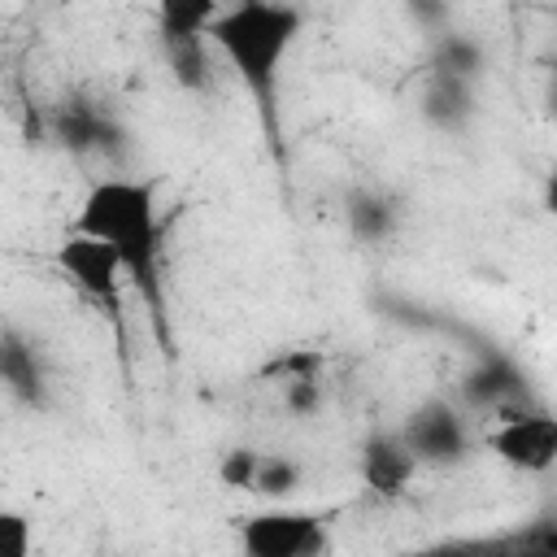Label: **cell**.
Instances as JSON below:
<instances>
[{
  "label": "cell",
  "mask_w": 557,
  "mask_h": 557,
  "mask_svg": "<svg viewBox=\"0 0 557 557\" xmlns=\"http://www.w3.org/2000/svg\"><path fill=\"white\" fill-rule=\"evenodd\" d=\"M74 235H91L117 252L126 283L148 313L157 348L174 357V326L165 296V218L157 205V178H135V174L96 178L78 205Z\"/></svg>",
  "instance_id": "obj_1"
},
{
  "label": "cell",
  "mask_w": 557,
  "mask_h": 557,
  "mask_svg": "<svg viewBox=\"0 0 557 557\" xmlns=\"http://www.w3.org/2000/svg\"><path fill=\"white\" fill-rule=\"evenodd\" d=\"M305 30V9L296 4H274V0H244L231 4L213 17L209 44L226 61V70L239 78L248 100L257 104L261 135L265 144L283 157V117H278V96H283V65Z\"/></svg>",
  "instance_id": "obj_2"
},
{
  "label": "cell",
  "mask_w": 557,
  "mask_h": 557,
  "mask_svg": "<svg viewBox=\"0 0 557 557\" xmlns=\"http://www.w3.org/2000/svg\"><path fill=\"white\" fill-rule=\"evenodd\" d=\"M222 9L213 0H170L157 9V48L178 91L209 96L213 91V44L209 26Z\"/></svg>",
  "instance_id": "obj_3"
},
{
  "label": "cell",
  "mask_w": 557,
  "mask_h": 557,
  "mask_svg": "<svg viewBox=\"0 0 557 557\" xmlns=\"http://www.w3.org/2000/svg\"><path fill=\"white\" fill-rule=\"evenodd\" d=\"M52 261H57V270L109 318V331H113V339H117V352H122V361H126V270H122V261H117V252L109 248V244H100V239H91V235H65L61 244H57V252H52Z\"/></svg>",
  "instance_id": "obj_4"
},
{
  "label": "cell",
  "mask_w": 557,
  "mask_h": 557,
  "mask_svg": "<svg viewBox=\"0 0 557 557\" xmlns=\"http://www.w3.org/2000/svg\"><path fill=\"white\" fill-rule=\"evenodd\" d=\"M48 139H57L70 157H96L104 165H122L131 148V131L117 109L91 91H70L44 113Z\"/></svg>",
  "instance_id": "obj_5"
},
{
  "label": "cell",
  "mask_w": 557,
  "mask_h": 557,
  "mask_svg": "<svg viewBox=\"0 0 557 557\" xmlns=\"http://www.w3.org/2000/svg\"><path fill=\"white\" fill-rule=\"evenodd\" d=\"M244 557H326L331 548V518L313 509L270 505L235 522Z\"/></svg>",
  "instance_id": "obj_6"
},
{
  "label": "cell",
  "mask_w": 557,
  "mask_h": 557,
  "mask_svg": "<svg viewBox=\"0 0 557 557\" xmlns=\"http://www.w3.org/2000/svg\"><path fill=\"white\" fill-rule=\"evenodd\" d=\"M457 400L461 409L487 413L492 422L505 413H522V409H540V396L531 387V374L522 370V361L505 348H479L474 366L461 374L457 383Z\"/></svg>",
  "instance_id": "obj_7"
},
{
  "label": "cell",
  "mask_w": 557,
  "mask_h": 557,
  "mask_svg": "<svg viewBox=\"0 0 557 557\" xmlns=\"http://www.w3.org/2000/svg\"><path fill=\"white\" fill-rule=\"evenodd\" d=\"M400 435L405 444L413 448L418 466H435V470H448V466H461L474 457L479 440L470 431V418L461 405L444 400V396H431L422 405H413L400 422Z\"/></svg>",
  "instance_id": "obj_8"
},
{
  "label": "cell",
  "mask_w": 557,
  "mask_h": 557,
  "mask_svg": "<svg viewBox=\"0 0 557 557\" xmlns=\"http://www.w3.org/2000/svg\"><path fill=\"white\" fill-rule=\"evenodd\" d=\"M483 448L518 474H548L557 466V413L544 405L505 413L483 431Z\"/></svg>",
  "instance_id": "obj_9"
},
{
  "label": "cell",
  "mask_w": 557,
  "mask_h": 557,
  "mask_svg": "<svg viewBox=\"0 0 557 557\" xmlns=\"http://www.w3.org/2000/svg\"><path fill=\"white\" fill-rule=\"evenodd\" d=\"M0 383L17 409L48 413L52 409V370L35 335H26L17 322H4L0 331Z\"/></svg>",
  "instance_id": "obj_10"
},
{
  "label": "cell",
  "mask_w": 557,
  "mask_h": 557,
  "mask_svg": "<svg viewBox=\"0 0 557 557\" xmlns=\"http://www.w3.org/2000/svg\"><path fill=\"white\" fill-rule=\"evenodd\" d=\"M418 470L422 466H418V457H413V448L405 444L400 431H370L366 435L361 457H357V474L374 496H387V500L405 496Z\"/></svg>",
  "instance_id": "obj_11"
},
{
  "label": "cell",
  "mask_w": 557,
  "mask_h": 557,
  "mask_svg": "<svg viewBox=\"0 0 557 557\" xmlns=\"http://www.w3.org/2000/svg\"><path fill=\"white\" fill-rule=\"evenodd\" d=\"M405 222V205L392 187L379 183H357L344 191V231L361 244V248H379L392 244L396 231Z\"/></svg>",
  "instance_id": "obj_12"
},
{
  "label": "cell",
  "mask_w": 557,
  "mask_h": 557,
  "mask_svg": "<svg viewBox=\"0 0 557 557\" xmlns=\"http://www.w3.org/2000/svg\"><path fill=\"white\" fill-rule=\"evenodd\" d=\"M418 113H422V122H426L431 131L457 139V135H466V131L474 126V117H479V87L426 70V74H422V91H418Z\"/></svg>",
  "instance_id": "obj_13"
},
{
  "label": "cell",
  "mask_w": 557,
  "mask_h": 557,
  "mask_svg": "<svg viewBox=\"0 0 557 557\" xmlns=\"http://www.w3.org/2000/svg\"><path fill=\"white\" fill-rule=\"evenodd\" d=\"M487 65H492V57H487L483 39L474 30H461V26L440 30L431 39V48H426V70L461 78V83H474V87L487 78Z\"/></svg>",
  "instance_id": "obj_14"
},
{
  "label": "cell",
  "mask_w": 557,
  "mask_h": 557,
  "mask_svg": "<svg viewBox=\"0 0 557 557\" xmlns=\"http://www.w3.org/2000/svg\"><path fill=\"white\" fill-rule=\"evenodd\" d=\"M300 487H305V461H296L292 453H261V470H257L252 496L283 505V500H292Z\"/></svg>",
  "instance_id": "obj_15"
},
{
  "label": "cell",
  "mask_w": 557,
  "mask_h": 557,
  "mask_svg": "<svg viewBox=\"0 0 557 557\" xmlns=\"http://www.w3.org/2000/svg\"><path fill=\"white\" fill-rule=\"evenodd\" d=\"M322 366H326L322 348H283L257 374L261 379H278V383H296V379H322Z\"/></svg>",
  "instance_id": "obj_16"
},
{
  "label": "cell",
  "mask_w": 557,
  "mask_h": 557,
  "mask_svg": "<svg viewBox=\"0 0 557 557\" xmlns=\"http://www.w3.org/2000/svg\"><path fill=\"white\" fill-rule=\"evenodd\" d=\"M257 470H261V448H248V444L226 448V453L218 457V466H213L218 483H222V487H231V492H252Z\"/></svg>",
  "instance_id": "obj_17"
},
{
  "label": "cell",
  "mask_w": 557,
  "mask_h": 557,
  "mask_svg": "<svg viewBox=\"0 0 557 557\" xmlns=\"http://www.w3.org/2000/svg\"><path fill=\"white\" fill-rule=\"evenodd\" d=\"M326 405V383L322 379H296V383H283V409L292 418H318Z\"/></svg>",
  "instance_id": "obj_18"
},
{
  "label": "cell",
  "mask_w": 557,
  "mask_h": 557,
  "mask_svg": "<svg viewBox=\"0 0 557 557\" xmlns=\"http://www.w3.org/2000/svg\"><path fill=\"white\" fill-rule=\"evenodd\" d=\"M0 557H35V531L17 509L0 513Z\"/></svg>",
  "instance_id": "obj_19"
},
{
  "label": "cell",
  "mask_w": 557,
  "mask_h": 557,
  "mask_svg": "<svg viewBox=\"0 0 557 557\" xmlns=\"http://www.w3.org/2000/svg\"><path fill=\"white\" fill-rule=\"evenodd\" d=\"M544 209H548V218H557V161H553V170L544 178Z\"/></svg>",
  "instance_id": "obj_20"
},
{
  "label": "cell",
  "mask_w": 557,
  "mask_h": 557,
  "mask_svg": "<svg viewBox=\"0 0 557 557\" xmlns=\"http://www.w3.org/2000/svg\"><path fill=\"white\" fill-rule=\"evenodd\" d=\"M505 557H557V553H535V548H518V553H505Z\"/></svg>",
  "instance_id": "obj_21"
},
{
  "label": "cell",
  "mask_w": 557,
  "mask_h": 557,
  "mask_svg": "<svg viewBox=\"0 0 557 557\" xmlns=\"http://www.w3.org/2000/svg\"><path fill=\"white\" fill-rule=\"evenodd\" d=\"M548 83H553V100H557V61H548Z\"/></svg>",
  "instance_id": "obj_22"
}]
</instances>
